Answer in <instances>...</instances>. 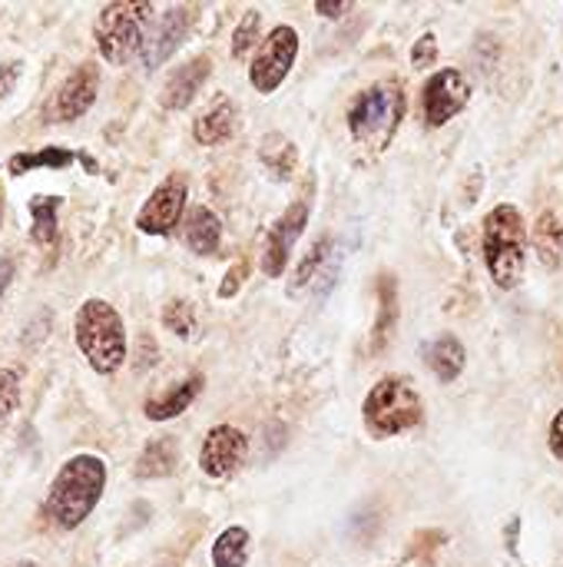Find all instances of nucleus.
Masks as SVG:
<instances>
[{
    "mask_svg": "<svg viewBox=\"0 0 563 567\" xmlns=\"http://www.w3.org/2000/svg\"><path fill=\"white\" fill-rule=\"evenodd\" d=\"M103 492H106V462L100 455L80 452L60 465L43 508L60 532H76L93 515Z\"/></svg>",
    "mask_w": 563,
    "mask_h": 567,
    "instance_id": "1",
    "label": "nucleus"
},
{
    "mask_svg": "<svg viewBox=\"0 0 563 567\" xmlns=\"http://www.w3.org/2000/svg\"><path fill=\"white\" fill-rule=\"evenodd\" d=\"M481 249H484V266H488V276L494 279V286L514 289L521 282L524 262H528V226L514 203H498L484 216Z\"/></svg>",
    "mask_w": 563,
    "mask_h": 567,
    "instance_id": "2",
    "label": "nucleus"
},
{
    "mask_svg": "<svg viewBox=\"0 0 563 567\" xmlns=\"http://www.w3.org/2000/svg\"><path fill=\"white\" fill-rule=\"evenodd\" d=\"M405 113H408V100H405L402 83L382 80V83L365 86L348 103L345 120H348V133L355 136V143H362L368 150H385L395 140Z\"/></svg>",
    "mask_w": 563,
    "mask_h": 567,
    "instance_id": "3",
    "label": "nucleus"
},
{
    "mask_svg": "<svg viewBox=\"0 0 563 567\" xmlns=\"http://www.w3.org/2000/svg\"><path fill=\"white\" fill-rule=\"evenodd\" d=\"M73 336H76V346H80V352H83V359L90 362L93 372L113 375V372L123 369V362H126V329H123L119 312L110 302L86 299L76 309Z\"/></svg>",
    "mask_w": 563,
    "mask_h": 567,
    "instance_id": "4",
    "label": "nucleus"
},
{
    "mask_svg": "<svg viewBox=\"0 0 563 567\" xmlns=\"http://www.w3.org/2000/svg\"><path fill=\"white\" fill-rule=\"evenodd\" d=\"M153 17H156V7L146 0L106 3L96 17V27H93V40H96L100 56L113 66L133 60L143 50V40L149 33Z\"/></svg>",
    "mask_w": 563,
    "mask_h": 567,
    "instance_id": "5",
    "label": "nucleus"
},
{
    "mask_svg": "<svg viewBox=\"0 0 563 567\" xmlns=\"http://www.w3.org/2000/svg\"><path fill=\"white\" fill-rule=\"evenodd\" d=\"M362 419L375 439H395V435L421 425L425 405H421V395L411 382L385 379L368 392V399L362 405Z\"/></svg>",
    "mask_w": 563,
    "mask_h": 567,
    "instance_id": "6",
    "label": "nucleus"
},
{
    "mask_svg": "<svg viewBox=\"0 0 563 567\" xmlns=\"http://www.w3.org/2000/svg\"><path fill=\"white\" fill-rule=\"evenodd\" d=\"M299 56V30L289 23H279L269 30L265 43L259 47L252 66H249V80L259 93H275L282 86V80L292 73Z\"/></svg>",
    "mask_w": 563,
    "mask_h": 567,
    "instance_id": "7",
    "label": "nucleus"
},
{
    "mask_svg": "<svg viewBox=\"0 0 563 567\" xmlns=\"http://www.w3.org/2000/svg\"><path fill=\"white\" fill-rule=\"evenodd\" d=\"M471 100V83L461 70L445 66L438 73L428 76L425 90H421V116L428 130L445 126L448 120H455Z\"/></svg>",
    "mask_w": 563,
    "mask_h": 567,
    "instance_id": "8",
    "label": "nucleus"
},
{
    "mask_svg": "<svg viewBox=\"0 0 563 567\" xmlns=\"http://www.w3.org/2000/svg\"><path fill=\"white\" fill-rule=\"evenodd\" d=\"M186 196H189V186L179 173L166 176L153 193L149 199L143 203L139 216H136V229L146 233V236H169L176 233L183 213H186Z\"/></svg>",
    "mask_w": 563,
    "mask_h": 567,
    "instance_id": "9",
    "label": "nucleus"
},
{
    "mask_svg": "<svg viewBox=\"0 0 563 567\" xmlns=\"http://www.w3.org/2000/svg\"><path fill=\"white\" fill-rule=\"evenodd\" d=\"M305 226H309V203H305V199L292 203V206L275 219V226L269 229L265 246H262V272H265L269 279H279V276L289 269L292 249H295V243L302 239Z\"/></svg>",
    "mask_w": 563,
    "mask_h": 567,
    "instance_id": "10",
    "label": "nucleus"
},
{
    "mask_svg": "<svg viewBox=\"0 0 563 567\" xmlns=\"http://www.w3.org/2000/svg\"><path fill=\"white\" fill-rule=\"evenodd\" d=\"M249 455V439L236 425H216L206 432L199 449V468L209 478H232Z\"/></svg>",
    "mask_w": 563,
    "mask_h": 567,
    "instance_id": "11",
    "label": "nucleus"
},
{
    "mask_svg": "<svg viewBox=\"0 0 563 567\" xmlns=\"http://www.w3.org/2000/svg\"><path fill=\"white\" fill-rule=\"evenodd\" d=\"M100 93V70L93 63H80L53 93L50 106H46V123H73L83 113H90V106L96 103Z\"/></svg>",
    "mask_w": 563,
    "mask_h": 567,
    "instance_id": "12",
    "label": "nucleus"
},
{
    "mask_svg": "<svg viewBox=\"0 0 563 567\" xmlns=\"http://www.w3.org/2000/svg\"><path fill=\"white\" fill-rule=\"evenodd\" d=\"M189 27H192V10H189V7H169V10L149 27L146 40H143V50H139L143 70L153 73L156 66H163V63L183 47V40L189 37Z\"/></svg>",
    "mask_w": 563,
    "mask_h": 567,
    "instance_id": "13",
    "label": "nucleus"
},
{
    "mask_svg": "<svg viewBox=\"0 0 563 567\" xmlns=\"http://www.w3.org/2000/svg\"><path fill=\"white\" fill-rule=\"evenodd\" d=\"M236 123H239L236 103H232L226 93H219V96H212L209 106L196 116V123H192V140H196L199 146H222V143L232 140Z\"/></svg>",
    "mask_w": 563,
    "mask_h": 567,
    "instance_id": "14",
    "label": "nucleus"
},
{
    "mask_svg": "<svg viewBox=\"0 0 563 567\" xmlns=\"http://www.w3.org/2000/svg\"><path fill=\"white\" fill-rule=\"evenodd\" d=\"M209 70H212L209 56H192L189 63H183L163 86V106L166 110H186L196 100V93L202 90V83L209 80Z\"/></svg>",
    "mask_w": 563,
    "mask_h": 567,
    "instance_id": "15",
    "label": "nucleus"
},
{
    "mask_svg": "<svg viewBox=\"0 0 563 567\" xmlns=\"http://www.w3.org/2000/svg\"><path fill=\"white\" fill-rule=\"evenodd\" d=\"M202 385H206V382H202V375H189V379H183L179 385L166 389L163 395H156V399H149V402L143 405L146 419H149V422H169V419L183 415V412L199 399Z\"/></svg>",
    "mask_w": 563,
    "mask_h": 567,
    "instance_id": "16",
    "label": "nucleus"
},
{
    "mask_svg": "<svg viewBox=\"0 0 563 567\" xmlns=\"http://www.w3.org/2000/svg\"><path fill=\"white\" fill-rule=\"evenodd\" d=\"M183 239H186V246H189L196 256H212V252L219 249V239H222V223H219V216H216L209 206L189 209Z\"/></svg>",
    "mask_w": 563,
    "mask_h": 567,
    "instance_id": "17",
    "label": "nucleus"
},
{
    "mask_svg": "<svg viewBox=\"0 0 563 567\" xmlns=\"http://www.w3.org/2000/svg\"><path fill=\"white\" fill-rule=\"evenodd\" d=\"M176 462H179V445H176V439H153L143 452H139V458H136V478H143V482H156V478H169L173 472H176Z\"/></svg>",
    "mask_w": 563,
    "mask_h": 567,
    "instance_id": "18",
    "label": "nucleus"
},
{
    "mask_svg": "<svg viewBox=\"0 0 563 567\" xmlns=\"http://www.w3.org/2000/svg\"><path fill=\"white\" fill-rule=\"evenodd\" d=\"M425 362H428V369L438 375V382H455V379L465 372V365H468V352H465L461 339L441 336V339H435V342L425 349Z\"/></svg>",
    "mask_w": 563,
    "mask_h": 567,
    "instance_id": "19",
    "label": "nucleus"
},
{
    "mask_svg": "<svg viewBox=\"0 0 563 567\" xmlns=\"http://www.w3.org/2000/svg\"><path fill=\"white\" fill-rule=\"evenodd\" d=\"M73 159H86V156L73 153V150L46 146V150H37V153H13L10 163H7V173L10 176H27L33 169H66V166H73Z\"/></svg>",
    "mask_w": 563,
    "mask_h": 567,
    "instance_id": "20",
    "label": "nucleus"
},
{
    "mask_svg": "<svg viewBox=\"0 0 563 567\" xmlns=\"http://www.w3.org/2000/svg\"><path fill=\"white\" fill-rule=\"evenodd\" d=\"M63 206L60 196H33L30 199V239L40 246H53L60 236L56 226V209Z\"/></svg>",
    "mask_w": 563,
    "mask_h": 567,
    "instance_id": "21",
    "label": "nucleus"
},
{
    "mask_svg": "<svg viewBox=\"0 0 563 567\" xmlns=\"http://www.w3.org/2000/svg\"><path fill=\"white\" fill-rule=\"evenodd\" d=\"M249 532L242 525H229L212 545V567H246L249 558Z\"/></svg>",
    "mask_w": 563,
    "mask_h": 567,
    "instance_id": "22",
    "label": "nucleus"
},
{
    "mask_svg": "<svg viewBox=\"0 0 563 567\" xmlns=\"http://www.w3.org/2000/svg\"><path fill=\"white\" fill-rule=\"evenodd\" d=\"M534 249L548 266L563 262V223L554 213H544L534 226Z\"/></svg>",
    "mask_w": 563,
    "mask_h": 567,
    "instance_id": "23",
    "label": "nucleus"
},
{
    "mask_svg": "<svg viewBox=\"0 0 563 567\" xmlns=\"http://www.w3.org/2000/svg\"><path fill=\"white\" fill-rule=\"evenodd\" d=\"M20 385H23L20 369L3 365V369H0V429L10 422V415H13L17 405H20Z\"/></svg>",
    "mask_w": 563,
    "mask_h": 567,
    "instance_id": "24",
    "label": "nucleus"
},
{
    "mask_svg": "<svg viewBox=\"0 0 563 567\" xmlns=\"http://www.w3.org/2000/svg\"><path fill=\"white\" fill-rule=\"evenodd\" d=\"M163 326L169 332H176L179 339H189L196 332V312L186 299H173L166 309H163Z\"/></svg>",
    "mask_w": 563,
    "mask_h": 567,
    "instance_id": "25",
    "label": "nucleus"
},
{
    "mask_svg": "<svg viewBox=\"0 0 563 567\" xmlns=\"http://www.w3.org/2000/svg\"><path fill=\"white\" fill-rule=\"evenodd\" d=\"M259 23H262V13H259V10H249V13L239 20V27H236V33H232V56H242V53L252 50V43H256V37H259Z\"/></svg>",
    "mask_w": 563,
    "mask_h": 567,
    "instance_id": "26",
    "label": "nucleus"
},
{
    "mask_svg": "<svg viewBox=\"0 0 563 567\" xmlns=\"http://www.w3.org/2000/svg\"><path fill=\"white\" fill-rule=\"evenodd\" d=\"M329 246H332L329 239H322V243H315V246H312V252H309V256L302 259V266L295 269V279H292V286H289L292 292H295V289H302V286L319 272V266H322V262H325V256H329Z\"/></svg>",
    "mask_w": 563,
    "mask_h": 567,
    "instance_id": "27",
    "label": "nucleus"
},
{
    "mask_svg": "<svg viewBox=\"0 0 563 567\" xmlns=\"http://www.w3.org/2000/svg\"><path fill=\"white\" fill-rule=\"evenodd\" d=\"M435 56H438V37L435 33H421L415 50H411V66L425 70L428 63H435Z\"/></svg>",
    "mask_w": 563,
    "mask_h": 567,
    "instance_id": "28",
    "label": "nucleus"
},
{
    "mask_svg": "<svg viewBox=\"0 0 563 567\" xmlns=\"http://www.w3.org/2000/svg\"><path fill=\"white\" fill-rule=\"evenodd\" d=\"M20 76H23V63H20V60L0 63V106H3L7 100H10V93L17 90Z\"/></svg>",
    "mask_w": 563,
    "mask_h": 567,
    "instance_id": "29",
    "label": "nucleus"
},
{
    "mask_svg": "<svg viewBox=\"0 0 563 567\" xmlns=\"http://www.w3.org/2000/svg\"><path fill=\"white\" fill-rule=\"evenodd\" d=\"M548 445H551V452H554V458L563 462V409L551 419V432H548Z\"/></svg>",
    "mask_w": 563,
    "mask_h": 567,
    "instance_id": "30",
    "label": "nucleus"
},
{
    "mask_svg": "<svg viewBox=\"0 0 563 567\" xmlns=\"http://www.w3.org/2000/svg\"><path fill=\"white\" fill-rule=\"evenodd\" d=\"M239 282H246V262H236V266L229 269V276H226V282H222V289H219V296H222V299H232Z\"/></svg>",
    "mask_w": 563,
    "mask_h": 567,
    "instance_id": "31",
    "label": "nucleus"
},
{
    "mask_svg": "<svg viewBox=\"0 0 563 567\" xmlns=\"http://www.w3.org/2000/svg\"><path fill=\"white\" fill-rule=\"evenodd\" d=\"M13 272H17L13 259H10V256H0V296H3V292H7V286L13 282Z\"/></svg>",
    "mask_w": 563,
    "mask_h": 567,
    "instance_id": "32",
    "label": "nucleus"
},
{
    "mask_svg": "<svg viewBox=\"0 0 563 567\" xmlns=\"http://www.w3.org/2000/svg\"><path fill=\"white\" fill-rule=\"evenodd\" d=\"M352 10V3H315V13L319 17H342V13H348Z\"/></svg>",
    "mask_w": 563,
    "mask_h": 567,
    "instance_id": "33",
    "label": "nucleus"
},
{
    "mask_svg": "<svg viewBox=\"0 0 563 567\" xmlns=\"http://www.w3.org/2000/svg\"><path fill=\"white\" fill-rule=\"evenodd\" d=\"M0 223H3V199H0Z\"/></svg>",
    "mask_w": 563,
    "mask_h": 567,
    "instance_id": "34",
    "label": "nucleus"
}]
</instances>
